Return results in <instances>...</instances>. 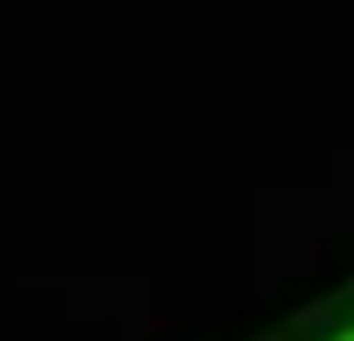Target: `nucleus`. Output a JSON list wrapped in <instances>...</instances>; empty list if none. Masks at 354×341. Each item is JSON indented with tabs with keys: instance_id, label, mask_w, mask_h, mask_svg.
<instances>
[{
	"instance_id": "1",
	"label": "nucleus",
	"mask_w": 354,
	"mask_h": 341,
	"mask_svg": "<svg viewBox=\"0 0 354 341\" xmlns=\"http://www.w3.org/2000/svg\"><path fill=\"white\" fill-rule=\"evenodd\" d=\"M342 341H354V335H342Z\"/></svg>"
}]
</instances>
